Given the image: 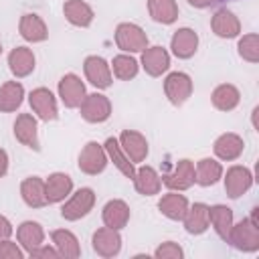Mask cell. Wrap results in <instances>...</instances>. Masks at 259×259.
Returning <instances> with one entry per match:
<instances>
[{
    "mask_svg": "<svg viewBox=\"0 0 259 259\" xmlns=\"http://www.w3.org/2000/svg\"><path fill=\"white\" fill-rule=\"evenodd\" d=\"M259 206L251 208V214L241 219L239 223H233L227 243L235 247L241 253H255L259 251V221H257Z\"/></svg>",
    "mask_w": 259,
    "mask_h": 259,
    "instance_id": "1",
    "label": "cell"
},
{
    "mask_svg": "<svg viewBox=\"0 0 259 259\" xmlns=\"http://www.w3.org/2000/svg\"><path fill=\"white\" fill-rule=\"evenodd\" d=\"M113 40H115V47L121 53H130V55L142 53L150 45L146 30L136 22H119L115 26Z\"/></svg>",
    "mask_w": 259,
    "mask_h": 259,
    "instance_id": "2",
    "label": "cell"
},
{
    "mask_svg": "<svg viewBox=\"0 0 259 259\" xmlns=\"http://www.w3.org/2000/svg\"><path fill=\"white\" fill-rule=\"evenodd\" d=\"M95 206V190L89 186H83L75 192H71L61 206V217L69 223L81 221L83 217H87Z\"/></svg>",
    "mask_w": 259,
    "mask_h": 259,
    "instance_id": "3",
    "label": "cell"
},
{
    "mask_svg": "<svg viewBox=\"0 0 259 259\" xmlns=\"http://www.w3.org/2000/svg\"><path fill=\"white\" fill-rule=\"evenodd\" d=\"M192 89H194L192 77L184 71H172L164 77V95L174 107L184 105L190 99Z\"/></svg>",
    "mask_w": 259,
    "mask_h": 259,
    "instance_id": "4",
    "label": "cell"
},
{
    "mask_svg": "<svg viewBox=\"0 0 259 259\" xmlns=\"http://www.w3.org/2000/svg\"><path fill=\"white\" fill-rule=\"evenodd\" d=\"M107 164H109V158H107V154H105V148H103V144H99V142H95V140L87 142V144L81 148L79 158H77L79 170H81L83 174H87V176H97V174H101V172L107 168Z\"/></svg>",
    "mask_w": 259,
    "mask_h": 259,
    "instance_id": "5",
    "label": "cell"
},
{
    "mask_svg": "<svg viewBox=\"0 0 259 259\" xmlns=\"http://www.w3.org/2000/svg\"><path fill=\"white\" fill-rule=\"evenodd\" d=\"M221 180L225 182V192H227V196L233 198V200H237V198H241L245 192L251 190V186H253V182H255V176H253V172H251L247 166L233 164V166L227 168V172H223V178H221Z\"/></svg>",
    "mask_w": 259,
    "mask_h": 259,
    "instance_id": "6",
    "label": "cell"
},
{
    "mask_svg": "<svg viewBox=\"0 0 259 259\" xmlns=\"http://www.w3.org/2000/svg\"><path fill=\"white\" fill-rule=\"evenodd\" d=\"M85 95H87L85 83H83V79H81L77 73H65V75L59 79L57 97L61 99V103H63L67 109H79V105L83 103Z\"/></svg>",
    "mask_w": 259,
    "mask_h": 259,
    "instance_id": "7",
    "label": "cell"
},
{
    "mask_svg": "<svg viewBox=\"0 0 259 259\" xmlns=\"http://www.w3.org/2000/svg\"><path fill=\"white\" fill-rule=\"evenodd\" d=\"M111 101L107 95L95 91V93H87L83 103L79 105V113L87 123H103L111 117Z\"/></svg>",
    "mask_w": 259,
    "mask_h": 259,
    "instance_id": "8",
    "label": "cell"
},
{
    "mask_svg": "<svg viewBox=\"0 0 259 259\" xmlns=\"http://www.w3.org/2000/svg\"><path fill=\"white\" fill-rule=\"evenodd\" d=\"M28 103L36 119L40 121H55L59 117V103L57 97L51 89L47 87H36L28 93Z\"/></svg>",
    "mask_w": 259,
    "mask_h": 259,
    "instance_id": "9",
    "label": "cell"
},
{
    "mask_svg": "<svg viewBox=\"0 0 259 259\" xmlns=\"http://www.w3.org/2000/svg\"><path fill=\"white\" fill-rule=\"evenodd\" d=\"M83 73H85V79L95 89H107L113 83V73H111L109 61H105L99 55L85 57V61H83Z\"/></svg>",
    "mask_w": 259,
    "mask_h": 259,
    "instance_id": "10",
    "label": "cell"
},
{
    "mask_svg": "<svg viewBox=\"0 0 259 259\" xmlns=\"http://www.w3.org/2000/svg\"><path fill=\"white\" fill-rule=\"evenodd\" d=\"M140 67L150 77H162L170 69V53H168V49H164L160 45H152V47L148 45L140 53Z\"/></svg>",
    "mask_w": 259,
    "mask_h": 259,
    "instance_id": "11",
    "label": "cell"
},
{
    "mask_svg": "<svg viewBox=\"0 0 259 259\" xmlns=\"http://www.w3.org/2000/svg\"><path fill=\"white\" fill-rule=\"evenodd\" d=\"M162 186H166L168 190H178V192H184L190 186H194V162L188 158L178 160L174 168L162 176Z\"/></svg>",
    "mask_w": 259,
    "mask_h": 259,
    "instance_id": "12",
    "label": "cell"
},
{
    "mask_svg": "<svg viewBox=\"0 0 259 259\" xmlns=\"http://www.w3.org/2000/svg\"><path fill=\"white\" fill-rule=\"evenodd\" d=\"M12 130H14V138H16L22 146H26V148H30V150H34V152L40 150L38 121H36V115H34V113H18L16 119H14Z\"/></svg>",
    "mask_w": 259,
    "mask_h": 259,
    "instance_id": "13",
    "label": "cell"
},
{
    "mask_svg": "<svg viewBox=\"0 0 259 259\" xmlns=\"http://www.w3.org/2000/svg\"><path fill=\"white\" fill-rule=\"evenodd\" d=\"M91 247L93 251L103 257V259H111V257H117L119 251H121V235L119 231L115 229H109V227H101L93 233L91 237Z\"/></svg>",
    "mask_w": 259,
    "mask_h": 259,
    "instance_id": "14",
    "label": "cell"
},
{
    "mask_svg": "<svg viewBox=\"0 0 259 259\" xmlns=\"http://www.w3.org/2000/svg\"><path fill=\"white\" fill-rule=\"evenodd\" d=\"M198 42H200L198 32L194 28H190V26H182V28L174 30V34L170 38V51H172V55L176 59L186 61V59L196 55Z\"/></svg>",
    "mask_w": 259,
    "mask_h": 259,
    "instance_id": "15",
    "label": "cell"
},
{
    "mask_svg": "<svg viewBox=\"0 0 259 259\" xmlns=\"http://www.w3.org/2000/svg\"><path fill=\"white\" fill-rule=\"evenodd\" d=\"M121 150L125 152V156L134 162V164H140L148 158L150 154V146H148V140L142 132L138 130H123L117 138Z\"/></svg>",
    "mask_w": 259,
    "mask_h": 259,
    "instance_id": "16",
    "label": "cell"
},
{
    "mask_svg": "<svg viewBox=\"0 0 259 259\" xmlns=\"http://www.w3.org/2000/svg\"><path fill=\"white\" fill-rule=\"evenodd\" d=\"M210 30L219 38H237L241 34V20L229 8H219L210 16Z\"/></svg>",
    "mask_w": 259,
    "mask_h": 259,
    "instance_id": "17",
    "label": "cell"
},
{
    "mask_svg": "<svg viewBox=\"0 0 259 259\" xmlns=\"http://www.w3.org/2000/svg\"><path fill=\"white\" fill-rule=\"evenodd\" d=\"M245 150V140L235 134V132H225L221 134L214 144H212V152L217 156V160L221 162H233V160H239L241 154Z\"/></svg>",
    "mask_w": 259,
    "mask_h": 259,
    "instance_id": "18",
    "label": "cell"
},
{
    "mask_svg": "<svg viewBox=\"0 0 259 259\" xmlns=\"http://www.w3.org/2000/svg\"><path fill=\"white\" fill-rule=\"evenodd\" d=\"M130 217H132L130 204L125 200H121V198H111L101 208V221H103V225L109 227V229H115V231H121L123 227H127Z\"/></svg>",
    "mask_w": 259,
    "mask_h": 259,
    "instance_id": "19",
    "label": "cell"
},
{
    "mask_svg": "<svg viewBox=\"0 0 259 259\" xmlns=\"http://www.w3.org/2000/svg\"><path fill=\"white\" fill-rule=\"evenodd\" d=\"M73 192V178L65 172H53L45 178L47 204H59Z\"/></svg>",
    "mask_w": 259,
    "mask_h": 259,
    "instance_id": "20",
    "label": "cell"
},
{
    "mask_svg": "<svg viewBox=\"0 0 259 259\" xmlns=\"http://www.w3.org/2000/svg\"><path fill=\"white\" fill-rule=\"evenodd\" d=\"M18 32H20V36L26 42H32V45L34 42H45L49 38V26H47V22L38 14H34V12H26V14L20 16V20H18Z\"/></svg>",
    "mask_w": 259,
    "mask_h": 259,
    "instance_id": "21",
    "label": "cell"
},
{
    "mask_svg": "<svg viewBox=\"0 0 259 259\" xmlns=\"http://www.w3.org/2000/svg\"><path fill=\"white\" fill-rule=\"evenodd\" d=\"M132 182H134V188L138 190V194H142V196H154V194H160V190H162V176L158 174V170L154 166H148V164L136 168Z\"/></svg>",
    "mask_w": 259,
    "mask_h": 259,
    "instance_id": "22",
    "label": "cell"
},
{
    "mask_svg": "<svg viewBox=\"0 0 259 259\" xmlns=\"http://www.w3.org/2000/svg\"><path fill=\"white\" fill-rule=\"evenodd\" d=\"M36 67V57L28 47H14L8 53V69L16 79L28 77Z\"/></svg>",
    "mask_w": 259,
    "mask_h": 259,
    "instance_id": "23",
    "label": "cell"
},
{
    "mask_svg": "<svg viewBox=\"0 0 259 259\" xmlns=\"http://www.w3.org/2000/svg\"><path fill=\"white\" fill-rule=\"evenodd\" d=\"M16 241L24 249L26 255H30L36 247L45 243V229L38 221H22L16 227Z\"/></svg>",
    "mask_w": 259,
    "mask_h": 259,
    "instance_id": "24",
    "label": "cell"
},
{
    "mask_svg": "<svg viewBox=\"0 0 259 259\" xmlns=\"http://www.w3.org/2000/svg\"><path fill=\"white\" fill-rule=\"evenodd\" d=\"M63 16L67 18L69 24H73L77 28H87V26H91L95 12H93L91 4L85 0H65Z\"/></svg>",
    "mask_w": 259,
    "mask_h": 259,
    "instance_id": "25",
    "label": "cell"
},
{
    "mask_svg": "<svg viewBox=\"0 0 259 259\" xmlns=\"http://www.w3.org/2000/svg\"><path fill=\"white\" fill-rule=\"evenodd\" d=\"M223 164L221 160L217 158H200L196 164H194V184L198 186H214L221 178H223Z\"/></svg>",
    "mask_w": 259,
    "mask_h": 259,
    "instance_id": "26",
    "label": "cell"
},
{
    "mask_svg": "<svg viewBox=\"0 0 259 259\" xmlns=\"http://www.w3.org/2000/svg\"><path fill=\"white\" fill-rule=\"evenodd\" d=\"M20 198L30 208H42L47 206V194H45V178L40 176H28L20 182Z\"/></svg>",
    "mask_w": 259,
    "mask_h": 259,
    "instance_id": "27",
    "label": "cell"
},
{
    "mask_svg": "<svg viewBox=\"0 0 259 259\" xmlns=\"http://www.w3.org/2000/svg\"><path fill=\"white\" fill-rule=\"evenodd\" d=\"M188 198L184 194H180L178 190H168L166 194L160 196L158 200V210L170 219V221H182L186 210H188Z\"/></svg>",
    "mask_w": 259,
    "mask_h": 259,
    "instance_id": "28",
    "label": "cell"
},
{
    "mask_svg": "<svg viewBox=\"0 0 259 259\" xmlns=\"http://www.w3.org/2000/svg\"><path fill=\"white\" fill-rule=\"evenodd\" d=\"M182 225H184V231L188 235L206 233L208 227H210V223H208V204H204V202L188 204V210L182 219Z\"/></svg>",
    "mask_w": 259,
    "mask_h": 259,
    "instance_id": "29",
    "label": "cell"
},
{
    "mask_svg": "<svg viewBox=\"0 0 259 259\" xmlns=\"http://www.w3.org/2000/svg\"><path fill=\"white\" fill-rule=\"evenodd\" d=\"M210 103L219 111H233L241 103V91L233 83H221L210 93Z\"/></svg>",
    "mask_w": 259,
    "mask_h": 259,
    "instance_id": "30",
    "label": "cell"
},
{
    "mask_svg": "<svg viewBox=\"0 0 259 259\" xmlns=\"http://www.w3.org/2000/svg\"><path fill=\"white\" fill-rule=\"evenodd\" d=\"M51 241H53V245L61 257H69V259L81 257V243L73 231L55 229V231H51Z\"/></svg>",
    "mask_w": 259,
    "mask_h": 259,
    "instance_id": "31",
    "label": "cell"
},
{
    "mask_svg": "<svg viewBox=\"0 0 259 259\" xmlns=\"http://www.w3.org/2000/svg\"><path fill=\"white\" fill-rule=\"evenodd\" d=\"M208 223L212 227V231L227 243V237H229V231L235 223V217H233V208L227 206V204H210L208 206Z\"/></svg>",
    "mask_w": 259,
    "mask_h": 259,
    "instance_id": "32",
    "label": "cell"
},
{
    "mask_svg": "<svg viewBox=\"0 0 259 259\" xmlns=\"http://www.w3.org/2000/svg\"><path fill=\"white\" fill-rule=\"evenodd\" d=\"M103 148H105V154H107L109 162H111V164H113L125 178L132 180L134 174H136V164L125 156V152L121 150L117 138H107V140L103 142Z\"/></svg>",
    "mask_w": 259,
    "mask_h": 259,
    "instance_id": "33",
    "label": "cell"
},
{
    "mask_svg": "<svg viewBox=\"0 0 259 259\" xmlns=\"http://www.w3.org/2000/svg\"><path fill=\"white\" fill-rule=\"evenodd\" d=\"M24 101V87L20 81H6L0 85V111L12 113Z\"/></svg>",
    "mask_w": 259,
    "mask_h": 259,
    "instance_id": "34",
    "label": "cell"
},
{
    "mask_svg": "<svg viewBox=\"0 0 259 259\" xmlns=\"http://www.w3.org/2000/svg\"><path fill=\"white\" fill-rule=\"evenodd\" d=\"M148 14L158 24H174L180 10L176 0H148Z\"/></svg>",
    "mask_w": 259,
    "mask_h": 259,
    "instance_id": "35",
    "label": "cell"
},
{
    "mask_svg": "<svg viewBox=\"0 0 259 259\" xmlns=\"http://www.w3.org/2000/svg\"><path fill=\"white\" fill-rule=\"evenodd\" d=\"M109 67H111L113 77L119 79V81H132V79H136V75L140 73V61H138L134 55H130V53H119V55H115V57L111 59Z\"/></svg>",
    "mask_w": 259,
    "mask_h": 259,
    "instance_id": "36",
    "label": "cell"
},
{
    "mask_svg": "<svg viewBox=\"0 0 259 259\" xmlns=\"http://www.w3.org/2000/svg\"><path fill=\"white\" fill-rule=\"evenodd\" d=\"M237 53L247 63H253V65L259 63V36H257V32H247V34L239 36Z\"/></svg>",
    "mask_w": 259,
    "mask_h": 259,
    "instance_id": "37",
    "label": "cell"
},
{
    "mask_svg": "<svg viewBox=\"0 0 259 259\" xmlns=\"http://www.w3.org/2000/svg\"><path fill=\"white\" fill-rule=\"evenodd\" d=\"M154 257L156 259H182L184 249L174 241H164L154 249Z\"/></svg>",
    "mask_w": 259,
    "mask_h": 259,
    "instance_id": "38",
    "label": "cell"
},
{
    "mask_svg": "<svg viewBox=\"0 0 259 259\" xmlns=\"http://www.w3.org/2000/svg\"><path fill=\"white\" fill-rule=\"evenodd\" d=\"M24 249L18 245V241L4 239L0 241V259H24Z\"/></svg>",
    "mask_w": 259,
    "mask_h": 259,
    "instance_id": "39",
    "label": "cell"
},
{
    "mask_svg": "<svg viewBox=\"0 0 259 259\" xmlns=\"http://www.w3.org/2000/svg\"><path fill=\"white\" fill-rule=\"evenodd\" d=\"M30 257H61L59 255V251L55 249V245H40V247H36L32 253H30Z\"/></svg>",
    "mask_w": 259,
    "mask_h": 259,
    "instance_id": "40",
    "label": "cell"
},
{
    "mask_svg": "<svg viewBox=\"0 0 259 259\" xmlns=\"http://www.w3.org/2000/svg\"><path fill=\"white\" fill-rule=\"evenodd\" d=\"M12 233H14L12 223H10V221H8L4 214H0V241L10 239V237H12Z\"/></svg>",
    "mask_w": 259,
    "mask_h": 259,
    "instance_id": "41",
    "label": "cell"
},
{
    "mask_svg": "<svg viewBox=\"0 0 259 259\" xmlns=\"http://www.w3.org/2000/svg\"><path fill=\"white\" fill-rule=\"evenodd\" d=\"M8 164H10V160H8V152H6L4 148H0V178L6 176V172H8Z\"/></svg>",
    "mask_w": 259,
    "mask_h": 259,
    "instance_id": "42",
    "label": "cell"
},
{
    "mask_svg": "<svg viewBox=\"0 0 259 259\" xmlns=\"http://www.w3.org/2000/svg\"><path fill=\"white\" fill-rule=\"evenodd\" d=\"M186 2H188L192 8H200V10H202V8L212 6V4H214V2H219V0H186Z\"/></svg>",
    "mask_w": 259,
    "mask_h": 259,
    "instance_id": "43",
    "label": "cell"
},
{
    "mask_svg": "<svg viewBox=\"0 0 259 259\" xmlns=\"http://www.w3.org/2000/svg\"><path fill=\"white\" fill-rule=\"evenodd\" d=\"M0 55H2V40H0Z\"/></svg>",
    "mask_w": 259,
    "mask_h": 259,
    "instance_id": "44",
    "label": "cell"
}]
</instances>
